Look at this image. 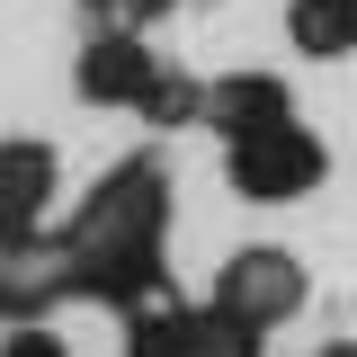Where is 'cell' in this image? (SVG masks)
<instances>
[{
  "mask_svg": "<svg viewBox=\"0 0 357 357\" xmlns=\"http://www.w3.org/2000/svg\"><path fill=\"white\" fill-rule=\"evenodd\" d=\"M286 27H295L304 54H349V45H357V0H295Z\"/></svg>",
  "mask_w": 357,
  "mask_h": 357,
  "instance_id": "obj_1",
  "label": "cell"
}]
</instances>
